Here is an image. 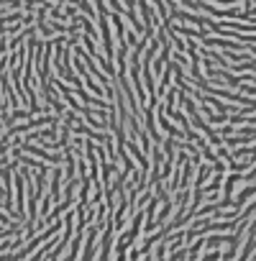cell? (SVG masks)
Returning a JSON list of instances; mask_svg holds the SVG:
<instances>
[{"mask_svg": "<svg viewBox=\"0 0 256 261\" xmlns=\"http://www.w3.org/2000/svg\"><path fill=\"white\" fill-rule=\"evenodd\" d=\"M18 151H26V154H34V156H41L44 161H49V164H54V167H59V164H61V156H51V154H46V151H41L39 146H28V144H26V146H21Z\"/></svg>", "mask_w": 256, "mask_h": 261, "instance_id": "1", "label": "cell"}]
</instances>
